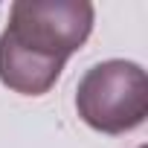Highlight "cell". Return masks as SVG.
I'll return each mask as SVG.
<instances>
[{"mask_svg": "<svg viewBox=\"0 0 148 148\" xmlns=\"http://www.w3.org/2000/svg\"><path fill=\"white\" fill-rule=\"evenodd\" d=\"M76 110L99 134H125L148 116V76L136 61L110 58L93 64L76 87Z\"/></svg>", "mask_w": 148, "mask_h": 148, "instance_id": "obj_1", "label": "cell"}, {"mask_svg": "<svg viewBox=\"0 0 148 148\" xmlns=\"http://www.w3.org/2000/svg\"><path fill=\"white\" fill-rule=\"evenodd\" d=\"M93 18L87 0H15L3 35L23 49L67 61L90 38Z\"/></svg>", "mask_w": 148, "mask_h": 148, "instance_id": "obj_2", "label": "cell"}, {"mask_svg": "<svg viewBox=\"0 0 148 148\" xmlns=\"http://www.w3.org/2000/svg\"><path fill=\"white\" fill-rule=\"evenodd\" d=\"M67 61L23 49L9 35H0V82L23 96H44L55 87Z\"/></svg>", "mask_w": 148, "mask_h": 148, "instance_id": "obj_3", "label": "cell"}]
</instances>
